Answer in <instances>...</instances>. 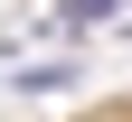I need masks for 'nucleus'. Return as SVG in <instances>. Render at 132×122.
<instances>
[{"mask_svg": "<svg viewBox=\"0 0 132 122\" xmlns=\"http://www.w3.org/2000/svg\"><path fill=\"white\" fill-rule=\"evenodd\" d=\"M76 66H19V94H66Z\"/></svg>", "mask_w": 132, "mask_h": 122, "instance_id": "nucleus-2", "label": "nucleus"}, {"mask_svg": "<svg viewBox=\"0 0 132 122\" xmlns=\"http://www.w3.org/2000/svg\"><path fill=\"white\" fill-rule=\"evenodd\" d=\"M123 0H57V28H94V19H113Z\"/></svg>", "mask_w": 132, "mask_h": 122, "instance_id": "nucleus-1", "label": "nucleus"}]
</instances>
